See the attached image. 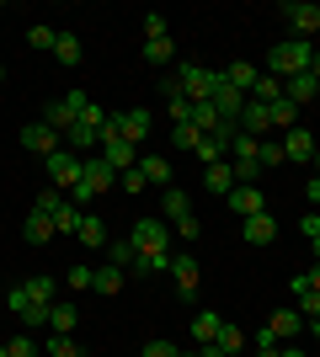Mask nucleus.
Instances as JSON below:
<instances>
[{
  "mask_svg": "<svg viewBox=\"0 0 320 357\" xmlns=\"http://www.w3.org/2000/svg\"><path fill=\"white\" fill-rule=\"evenodd\" d=\"M310 59H315V48H310V38H283V43H273V54H267V75H277V80H289V75H305Z\"/></svg>",
  "mask_w": 320,
  "mask_h": 357,
  "instance_id": "obj_1",
  "label": "nucleus"
},
{
  "mask_svg": "<svg viewBox=\"0 0 320 357\" xmlns=\"http://www.w3.org/2000/svg\"><path fill=\"white\" fill-rule=\"evenodd\" d=\"M59 298V283L54 278H32V283H16L11 294H6V304H11V314L22 320V314H32V310H48Z\"/></svg>",
  "mask_w": 320,
  "mask_h": 357,
  "instance_id": "obj_2",
  "label": "nucleus"
},
{
  "mask_svg": "<svg viewBox=\"0 0 320 357\" xmlns=\"http://www.w3.org/2000/svg\"><path fill=\"white\" fill-rule=\"evenodd\" d=\"M112 181H118V171L102 160V155H86V171H80V187H75V197L70 203H91V197H102V192H112Z\"/></svg>",
  "mask_w": 320,
  "mask_h": 357,
  "instance_id": "obj_3",
  "label": "nucleus"
},
{
  "mask_svg": "<svg viewBox=\"0 0 320 357\" xmlns=\"http://www.w3.org/2000/svg\"><path fill=\"white\" fill-rule=\"evenodd\" d=\"M86 102H91V96H80V91H70V96H59V102H48L43 123L54 128V134H70V128L80 123V112H86Z\"/></svg>",
  "mask_w": 320,
  "mask_h": 357,
  "instance_id": "obj_4",
  "label": "nucleus"
},
{
  "mask_svg": "<svg viewBox=\"0 0 320 357\" xmlns=\"http://www.w3.org/2000/svg\"><path fill=\"white\" fill-rule=\"evenodd\" d=\"M176 80H182L187 102H213V86H219V70H208V64H182V70H176Z\"/></svg>",
  "mask_w": 320,
  "mask_h": 357,
  "instance_id": "obj_5",
  "label": "nucleus"
},
{
  "mask_svg": "<svg viewBox=\"0 0 320 357\" xmlns=\"http://www.w3.org/2000/svg\"><path fill=\"white\" fill-rule=\"evenodd\" d=\"M43 165H48V181H54L59 192H75V187H80V171H86V160H80V155H70V149L48 155Z\"/></svg>",
  "mask_w": 320,
  "mask_h": 357,
  "instance_id": "obj_6",
  "label": "nucleus"
},
{
  "mask_svg": "<svg viewBox=\"0 0 320 357\" xmlns=\"http://www.w3.org/2000/svg\"><path fill=\"white\" fill-rule=\"evenodd\" d=\"M112 128H118L128 144H144V139H150V112H144V107H123V112H112Z\"/></svg>",
  "mask_w": 320,
  "mask_h": 357,
  "instance_id": "obj_7",
  "label": "nucleus"
},
{
  "mask_svg": "<svg viewBox=\"0 0 320 357\" xmlns=\"http://www.w3.org/2000/svg\"><path fill=\"white\" fill-rule=\"evenodd\" d=\"M22 144H27L32 155H38V160H48V155H59V144H64V139L54 134V128H48L43 118H38V123H27V128H22Z\"/></svg>",
  "mask_w": 320,
  "mask_h": 357,
  "instance_id": "obj_8",
  "label": "nucleus"
},
{
  "mask_svg": "<svg viewBox=\"0 0 320 357\" xmlns=\"http://www.w3.org/2000/svg\"><path fill=\"white\" fill-rule=\"evenodd\" d=\"M198 256H171V283H176V298H198Z\"/></svg>",
  "mask_w": 320,
  "mask_h": 357,
  "instance_id": "obj_9",
  "label": "nucleus"
},
{
  "mask_svg": "<svg viewBox=\"0 0 320 357\" xmlns=\"http://www.w3.org/2000/svg\"><path fill=\"white\" fill-rule=\"evenodd\" d=\"M283 16H289L294 38H310V32H320V6H310V0H289V6H283Z\"/></svg>",
  "mask_w": 320,
  "mask_h": 357,
  "instance_id": "obj_10",
  "label": "nucleus"
},
{
  "mask_svg": "<svg viewBox=\"0 0 320 357\" xmlns=\"http://www.w3.org/2000/svg\"><path fill=\"white\" fill-rule=\"evenodd\" d=\"M289 294H294V310L305 314V320H315V314H320V294H315V283H310V272H294Z\"/></svg>",
  "mask_w": 320,
  "mask_h": 357,
  "instance_id": "obj_11",
  "label": "nucleus"
},
{
  "mask_svg": "<svg viewBox=\"0 0 320 357\" xmlns=\"http://www.w3.org/2000/svg\"><path fill=\"white\" fill-rule=\"evenodd\" d=\"M283 160H294V165L315 160V134H310V128H289V134H283Z\"/></svg>",
  "mask_w": 320,
  "mask_h": 357,
  "instance_id": "obj_12",
  "label": "nucleus"
},
{
  "mask_svg": "<svg viewBox=\"0 0 320 357\" xmlns=\"http://www.w3.org/2000/svg\"><path fill=\"white\" fill-rule=\"evenodd\" d=\"M241 134H251V139H267V134H273V118H267V107L251 102V96H245V107H241Z\"/></svg>",
  "mask_w": 320,
  "mask_h": 357,
  "instance_id": "obj_13",
  "label": "nucleus"
},
{
  "mask_svg": "<svg viewBox=\"0 0 320 357\" xmlns=\"http://www.w3.org/2000/svg\"><path fill=\"white\" fill-rule=\"evenodd\" d=\"M241 224H245V245H257V251L277 240V219L273 213H251V219H241Z\"/></svg>",
  "mask_w": 320,
  "mask_h": 357,
  "instance_id": "obj_14",
  "label": "nucleus"
},
{
  "mask_svg": "<svg viewBox=\"0 0 320 357\" xmlns=\"http://www.w3.org/2000/svg\"><path fill=\"white\" fill-rule=\"evenodd\" d=\"M235 187H241V181H235V165H229V160H219V165H208V171H203V192L229 197Z\"/></svg>",
  "mask_w": 320,
  "mask_h": 357,
  "instance_id": "obj_15",
  "label": "nucleus"
},
{
  "mask_svg": "<svg viewBox=\"0 0 320 357\" xmlns=\"http://www.w3.org/2000/svg\"><path fill=\"white\" fill-rule=\"evenodd\" d=\"M75 320H80L75 304H70V298H54V310H48V331H54V336H75Z\"/></svg>",
  "mask_w": 320,
  "mask_h": 357,
  "instance_id": "obj_16",
  "label": "nucleus"
},
{
  "mask_svg": "<svg viewBox=\"0 0 320 357\" xmlns=\"http://www.w3.org/2000/svg\"><path fill=\"white\" fill-rule=\"evenodd\" d=\"M267 331H273V336H277V347H283V342H294V336L305 331V314H299V310H277L273 320H267Z\"/></svg>",
  "mask_w": 320,
  "mask_h": 357,
  "instance_id": "obj_17",
  "label": "nucleus"
},
{
  "mask_svg": "<svg viewBox=\"0 0 320 357\" xmlns=\"http://www.w3.org/2000/svg\"><path fill=\"white\" fill-rule=\"evenodd\" d=\"M283 96H289V102L294 107H305V102H315V96H320V86H315V75H289V80H283Z\"/></svg>",
  "mask_w": 320,
  "mask_h": 357,
  "instance_id": "obj_18",
  "label": "nucleus"
},
{
  "mask_svg": "<svg viewBox=\"0 0 320 357\" xmlns=\"http://www.w3.org/2000/svg\"><path fill=\"white\" fill-rule=\"evenodd\" d=\"M229 208L241 213V219H251V213H267V197H261V187H235V192H229Z\"/></svg>",
  "mask_w": 320,
  "mask_h": 357,
  "instance_id": "obj_19",
  "label": "nucleus"
},
{
  "mask_svg": "<svg viewBox=\"0 0 320 357\" xmlns=\"http://www.w3.org/2000/svg\"><path fill=\"white\" fill-rule=\"evenodd\" d=\"M219 331H224V314H213V310L192 314V342H198V347H213V342H219Z\"/></svg>",
  "mask_w": 320,
  "mask_h": 357,
  "instance_id": "obj_20",
  "label": "nucleus"
},
{
  "mask_svg": "<svg viewBox=\"0 0 320 357\" xmlns=\"http://www.w3.org/2000/svg\"><path fill=\"white\" fill-rule=\"evenodd\" d=\"M257 75H261V70H251V64H241V59H235V64H224V70H219V80H224V86H235L241 96H251Z\"/></svg>",
  "mask_w": 320,
  "mask_h": 357,
  "instance_id": "obj_21",
  "label": "nucleus"
},
{
  "mask_svg": "<svg viewBox=\"0 0 320 357\" xmlns=\"http://www.w3.org/2000/svg\"><path fill=\"white\" fill-rule=\"evenodd\" d=\"M107 256H112V267H123V272L139 267V251H134V240H128V235H112V240H107Z\"/></svg>",
  "mask_w": 320,
  "mask_h": 357,
  "instance_id": "obj_22",
  "label": "nucleus"
},
{
  "mask_svg": "<svg viewBox=\"0 0 320 357\" xmlns=\"http://www.w3.org/2000/svg\"><path fill=\"white\" fill-rule=\"evenodd\" d=\"M139 171H144L150 187H171V160L166 155H139Z\"/></svg>",
  "mask_w": 320,
  "mask_h": 357,
  "instance_id": "obj_23",
  "label": "nucleus"
},
{
  "mask_svg": "<svg viewBox=\"0 0 320 357\" xmlns=\"http://www.w3.org/2000/svg\"><path fill=\"white\" fill-rule=\"evenodd\" d=\"M22 235H27V245H48V240L59 235V229H54V219H48V213L32 208V213H27V229H22Z\"/></svg>",
  "mask_w": 320,
  "mask_h": 357,
  "instance_id": "obj_24",
  "label": "nucleus"
},
{
  "mask_svg": "<svg viewBox=\"0 0 320 357\" xmlns=\"http://www.w3.org/2000/svg\"><path fill=\"white\" fill-rule=\"evenodd\" d=\"M160 208H166V219H171V224H182L187 213H192V197H187L182 187H166V197H160Z\"/></svg>",
  "mask_w": 320,
  "mask_h": 357,
  "instance_id": "obj_25",
  "label": "nucleus"
},
{
  "mask_svg": "<svg viewBox=\"0 0 320 357\" xmlns=\"http://www.w3.org/2000/svg\"><path fill=\"white\" fill-rule=\"evenodd\" d=\"M251 102H261V107L283 102V80H277V75H257V86H251Z\"/></svg>",
  "mask_w": 320,
  "mask_h": 357,
  "instance_id": "obj_26",
  "label": "nucleus"
},
{
  "mask_svg": "<svg viewBox=\"0 0 320 357\" xmlns=\"http://www.w3.org/2000/svg\"><path fill=\"white\" fill-rule=\"evenodd\" d=\"M267 118H273V128H277V134H289V128H299V107H294L289 96H283V102H273V107H267Z\"/></svg>",
  "mask_w": 320,
  "mask_h": 357,
  "instance_id": "obj_27",
  "label": "nucleus"
},
{
  "mask_svg": "<svg viewBox=\"0 0 320 357\" xmlns=\"http://www.w3.org/2000/svg\"><path fill=\"white\" fill-rule=\"evenodd\" d=\"M75 240H86V245H107V224L96 219V213H80V229H75Z\"/></svg>",
  "mask_w": 320,
  "mask_h": 357,
  "instance_id": "obj_28",
  "label": "nucleus"
},
{
  "mask_svg": "<svg viewBox=\"0 0 320 357\" xmlns=\"http://www.w3.org/2000/svg\"><path fill=\"white\" fill-rule=\"evenodd\" d=\"M123 278H128V272L123 267H96V283H91V294H102V298H112L123 288Z\"/></svg>",
  "mask_w": 320,
  "mask_h": 357,
  "instance_id": "obj_29",
  "label": "nucleus"
},
{
  "mask_svg": "<svg viewBox=\"0 0 320 357\" xmlns=\"http://www.w3.org/2000/svg\"><path fill=\"white\" fill-rule=\"evenodd\" d=\"M144 59L150 64H171L176 59V43H171V38H144Z\"/></svg>",
  "mask_w": 320,
  "mask_h": 357,
  "instance_id": "obj_30",
  "label": "nucleus"
},
{
  "mask_svg": "<svg viewBox=\"0 0 320 357\" xmlns=\"http://www.w3.org/2000/svg\"><path fill=\"white\" fill-rule=\"evenodd\" d=\"M192 128H198V134H213V128H219V112H213V102H192Z\"/></svg>",
  "mask_w": 320,
  "mask_h": 357,
  "instance_id": "obj_31",
  "label": "nucleus"
},
{
  "mask_svg": "<svg viewBox=\"0 0 320 357\" xmlns=\"http://www.w3.org/2000/svg\"><path fill=\"white\" fill-rule=\"evenodd\" d=\"M43 357H86V352H80L75 336H48V342H43Z\"/></svg>",
  "mask_w": 320,
  "mask_h": 357,
  "instance_id": "obj_32",
  "label": "nucleus"
},
{
  "mask_svg": "<svg viewBox=\"0 0 320 357\" xmlns=\"http://www.w3.org/2000/svg\"><path fill=\"white\" fill-rule=\"evenodd\" d=\"M171 144H176V149H187V155H198L203 134H198V128H192V123H176V128H171Z\"/></svg>",
  "mask_w": 320,
  "mask_h": 357,
  "instance_id": "obj_33",
  "label": "nucleus"
},
{
  "mask_svg": "<svg viewBox=\"0 0 320 357\" xmlns=\"http://www.w3.org/2000/svg\"><path fill=\"white\" fill-rule=\"evenodd\" d=\"M54 59H59V64H80V38H75V32H59V43H54Z\"/></svg>",
  "mask_w": 320,
  "mask_h": 357,
  "instance_id": "obj_34",
  "label": "nucleus"
},
{
  "mask_svg": "<svg viewBox=\"0 0 320 357\" xmlns=\"http://www.w3.org/2000/svg\"><path fill=\"white\" fill-rule=\"evenodd\" d=\"M224 155H229V144H224V139L203 134V144H198V160H203V165H219V160H224Z\"/></svg>",
  "mask_w": 320,
  "mask_h": 357,
  "instance_id": "obj_35",
  "label": "nucleus"
},
{
  "mask_svg": "<svg viewBox=\"0 0 320 357\" xmlns=\"http://www.w3.org/2000/svg\"><path fill=\"white\" fill-rule=\"evenodd\" d=\"M54 229H59V235H75V229H80V208L70 203V197H64V208L54 213Z\"/></svg>",
  "mask_w": 320,
  "mask_h": 357,
  "instance_id": "obj_36",
  "label": "nucleus"
},
{
  "mask_svg": "<svg viewBox=\"0 0 320 357\" xmlns=\"http://www.w3.org/2000/svg\"><path fill=\"white\" fill-rule=\"evenodd\" d=\"M64 283H70V294H86V288L96 283V267H70V272H64Z\"/></svg>",
  "mask_w": 320,
  "mask_h": 357,
  "instance_id": "obj_37",
  "label": "nucleus"
},
{
  "mask_svg": "<svg viewBox=\"0 0 320 357\" xmlns=\"http://www.w3.org/2000/svg\"><path fill=\"white\" fill-rule=\"evenodd\" d=\"M213 347H219V352H224V357H235V352H241V347H245V331L224 326V331H219V342H213Z\"/></svg>",
  "mask_w": 320,
  "mask_h": 357,
  "instance_id": "obj_38",
  "label": "nucleus"
},
{
  "mask_svg": "<svg viewBox=\"0 0 320 357\" xmlns=\"http://www.w3.org/2000/svg\"><path fill=\"white\" fill-rule=\"evenodd\" d=\"M32 208H38V213H48V219H54V213L64 208V192H59V187H48V192H38V203H32Z\"/></svg>",
  "mask_w": 320,
  "mask_h": 357,
  "instance_id": "obj_39",
  "label": "nucleus"
},
{
  "mask_svg": "<svg viewBox=\"0 0 320 357\" xmlns=\"http://www.w3.org/2000/svg\"><path fill=\"white\" fill-rule=\"evenodd\" d=\"M27 43H32V48H48V54H54L59 32H54V27H32V32H27Z\"/></svg>",
  "mask_w": 320,
  "mask_h": 357,
  "instance_id": "obj_40",
  "label": "nucleus"
},
{
  "mask_svg": "<svg viewBox=\"0 0 320 357\" xmlns=\"http://www.w3.org/2000/svg\"><path fill=\"white\" fill-rule=\"evenodd\" d=\"M118 187H123V192H144L150 181H144V171L134 165V171H123V176H118Z\"/></svg>",
  "mask_w": 320,
  "mask_h": 357,
  "instance_id": "obj_41",
  "label": "nucleus"
},
{
  "mask_svg": "<svg viewBox=\"0 0 320 357\" xmlns=\"http://www.w3.org/2000/svg\"><path fill=\"white\" fill-rule=\"evenodd\" d=\"M160 96H166V107H171V102H187V91H182V80H176V75H166V80H160Z\"/></svg>",
  "mask_w": 320,
  "mask_h": 357,
  "instance_id": "obj_42",
  "label": "nucleus"
},
{
  "mask_svg": "<svg viewBox=\"0 0 320 357\" xmlns=\"http://www.w3.org/2000/svg\"><path fill=\"white\" fill-rule=\"evenodd\" d=\"M6 352L11 357H38V342H32V336H16V342H6Z\"/></svg>",
  "mask_w": 320,
  "mask_h": 357,
  "instance_id": "obj_43",
  "label": "nucleus"
},
{
  "mask_svg": "<svg viewBox=\"0 0 320 357\" xmlns=\"http://www.w3.org/2000/svg\"><path fill=\"white\" fill-rule=\"evenodd\" d=\"M144 38H171V32H166V16H160V11L144 16Z\"/></svg>",
  "mask_w": 320,
  "mask_h": 357,
  "instance_id": "obj_44",
  "label": "nucleus"
},
{
  "mask_svg": "<svg viewBox=\"0 0 320 357\" xmlns=\"http://www.w3.org/2000/svg\"><path fill=\"white\" fill-rule=\"evenodd\" d=\"M139 357H187V352H176L171 342H144V352Z\"/></svg>",
  "mask_w": 320,
  "mask_h": 357,
  "instance_id": "obj_45",
  "label": "nucleus"
},
{
  "mask_svg": "<svg viewBox=\"0 0 320 357\" xmlns=\"http://www.w3.org/2000/svg\"><path fill=\"white\" fill-rule=\"evenodd\" d=\"M176 235H182V240H198L203 235V219H198V213H187V219L176 224Z\"/></svg>",
  "mask_w": 320,
  "mask_h": 357,
  "instance_id": "obj_46",
  "label": "nucleus"
},
{
  "mask_svg": "<svg viewBox=\"0 0 320 357\" xmlns=\"http://www.w3.org/2000/svg\"><path fill=\"white\" fill-rule=\"evenodd\" d=\"M299 235H305V240H315V235H320V213H315V208L299 219Z\"/></svg>",
  "mask_w": 320,
  "mask_h": 357,
  "instance_id": "obj_47",
  "label": "nucleus"
},
{
  "mask_svg": "<svg viewBox=\"0 0 320 357\" xmlns=\"http://www.w3.org/2000/svg\"><path fill=\"white\" fill-rule=\"evenodd\" d=\"M261 165H283V144H267V139H261Z\"/></svg>",
  "mask_w": 320,
  "mask_h": 357,
  "instance_id": "obj_48",
  "label": "nucleus"
},
{
  "mask_svg": "<svg viewBox=\"0 0 320 357\" xmlns=\"http://www.w3.org/2000/svg\"><path fill=\"white\" fill-rule=\"evenodd\" d=\"M251 342H257V352H277V336H273V331H267V326H261L257 336H251Z\"/></svg>",
  "mask_w": 320,
  "mask_h": 357,
  "instance_id": "obj_49",
  "label": "nucleus"
},
{
  "mask_svg": "<svg viewBox=\"0 0 320 357\" xmlns=\"http://www.w3.org/2000/svg\"><path fill=\"white\" fill-rule=\"evenodd\" d=\"M305 197H310V208L320 213V176H310V181H305Z\"/></svg>",
  "mask_w": 320,
  "mask_h": 357,
  "instance_id": "obj_50",
  "label": "nucleus"
},
{
  "mask_svg": "<svg viewBox=\"0 0 320 357\" xmlns=\"http://www.w3.org/2000/svg\"><path fill=\"white\" fill-rule=\"evenodd\" d=\"M277 357H305V352H299L294 342H283V347H277Z\"/></svg>",
  "mask_w": 320,
  "mask_h": 357,
  "instance_id": "obj_51",
  "label": "nucleus"
},
{
  "mask_svg": "<svg viewBox=\"0 0 320 357\" xmlns=\"http://www.w3.org/2000/svg\"><path fill=\"white\" fill-rule=\"evenodd\" d=\"M192 357H224V352H219V347H198Z\"/></svg>",
  "mask_w": 320,
  "mask_h": 357,
  "instance_id": "obj_52",
  "label": "nucleus"
},
{
  "mask_svg": "<svg viewBox=\"0 0 320 357\" xmlns=\"http://www.w3.org/2000/svg\"><path fill=\"white\" fill-rule=\"evenodd\" d=\"M310 75H315V86H320V54H315V59H310Z\"/></svg>",
  "mask_w": 320,
  "mask_h": 357,
  "instance_id": "obj_53",
  "label": "nucleus"
},
{
  "mask_svg": "<svg viewBox=\"0 0 320 357\" xmlns=\"http://www.w3.org/2000/svg\"><path fill=\"white\" fill-rule=\"evenodd\" d=\"M310 283H315V294H320V261H315V272H310Z\"/></svg>",
  "mask_w": 320,
  "mask_h": 357,
  "instance_id": "obj_54",
  "label": "nucleus"
},
{
  "mask_svg": "<svg viewBox=\"0 0 320 357\" xmlns=\"http://www.w3.org/2000/svg\"><path fill=\"white\" fill-rule=\"evenodd\" d=\"M310 251H315V261H320V235H315V240H310Z\"/></svg>",
  "mask_w": 320,
  "mask_h": 357,
  "instance_id": "obj_55",
  "label": "nucleus"
},
{
  "mask_svg": "<svg viewBox=\"0 0 320 357\" xmlns=\"http://www.w3.org/2000/svg\"><path fill=\"white\" fill-rule=\"evenodd\" d=\"M310 331H315V336H320V314H315V320H310Z\"/></svg>",
  "mask_w": 320,
  "mask_h": 357,
  "instance_id": "obj_56",
  "label": "nucleus"
},
{
  "mask_svg": "<svg viewBox=\"0 0 320 357\" xmlns=\"http://www.w3.org/2000/svg\"><path fill=\"white\" fill-rule=\"evenodd\" d=\"M315 176H320V144H315Z\"/></svg>",
  "mask_w": 320,
  "mask_h": 357,
  "instance_id": "obj_57",
  "label": "nucleus"
},
{
  "mask_svg": "<svg viewBox=\"0 0 320 357\" xmlns=\"http://www.w3.org/2000/svg\"><path fill=\"white\" fill-rule=\"evenodd\" d=\"M0 86H6V64H0Z\"/></svg>",
  "mask_w": 320,
  "mask_h": 357,
  "instance_id": "obj_58",
  "label": "nucleus"
},
{
  "mask_svg": "<svg viewBox=\"0 0 320 357\" xmlns=\"http://www.w3.org/2000/svg\"><path fill=\"white\" fill-rule=\"evenodd\" d=\"M0 357H11V352H6V347H0Z\"/></svg>",
  "mask_w": 320,
  "mask_h": 357,
  "instance_id": "obj_59",
  "label": "nucleus"
}]
</instances>
